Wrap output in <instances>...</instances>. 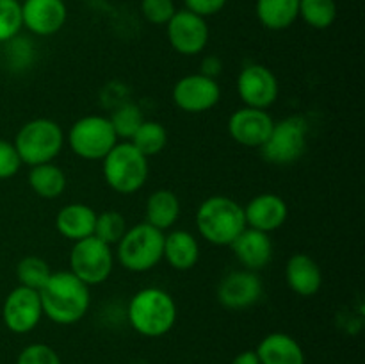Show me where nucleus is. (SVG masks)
Here are the masks:
<instances>
[{
    "label": "nucleus",
    "mask_w": 365,
    "mask_h": 364,
    "mask_svg": "<svg viewBox=\"0 0 365 364\" xmlns=\"http://www.w3.org/2000/svg\"><path fill=\"white\" fill-rule=\"evenodd\" d=\"M171 98L184 113L202 114L220 103L221 88L216 79L203 74H189L175 82Z\"/></svg>",
    "instance_id": "nucleus-10"
},
{
    "label": "nucleus",
    "mask_w": 365,
    "mask_h": 364,
    "mask_svg": "<svg viewBox=\"0 0 365 364\" xmlns=\"http://www.w3.org/2000/svg\"><path fill=\"white\" fill-rule=\"evenodd\" d=\"M141 13L152 25H166L177 13L173 0H141Z\"/></svg>",
    "instance_id": "nucleus-33"
},
{
    "label": "nucleus",
    "mask_w": 365,
    "mask_h": 364,
    "mask_svg": "<svg viewBox=\"0 0 365 364\" xmlns=\"http://www.w3.org/2000/svg\"><path fill=\"white\" fill-rule=\"evenodd\" d=\"M68 146L84 161H102L120 141L107 116L88 114L73 121L66 136Z\"/></svg>",
    "instance_id": "nucleus-7"
},
{
    "label": "nucleus",
    "mask_w": 365,
    "mask_h": 364,
    "mask_svg": "<svg viewBox=\"0 0 365 364\" xmlns=\"http://www.w3.org/2000/svg\"><path fill=\"white\" fill-rule=\"evenodd\" d=\"M7 49V63L14 68H27L32 61V45L27 41V38H16L9 39L4 43Z\"/></svg>",
    "instance_id": "nucleus-34"
},
{
    "label": "nucleus",
    "mask_w": 365,
    "mask_h": 364,
    "mask_svg": "<svg viewBox=\"0 0 365 364\" xmlns=\"http://www.w3.org/2000/svg\"><path fill=\"white\" fill-rule=\"evenodd\" d=\"M309 146V121L303 116H287L274 121L267 141L260 146L264 159L277 166L299 161Z\"/></svg>",
    "instance_id": "nucleus-8"
},
{
    "label": "nucleus",
    "mask_w": 365,
    "mask_h": 364,
    "mask_svg": "<svg viewBox=\"0 0 365 364\" xmlns=\"http://www.w3.org/2000/svg\"><path fill=\"white\" fill-rule=\"evenodd\" d=\"M299 18L317 31L331 27L337 20L335 0H299Z\"/></svg>",
    "instance_id": "nucleus-27"
},
{
    "label": "nucleus",
    "mask_w": 365,
    "mask_h": 364,
    "mask_svg": "<svg viewBox=\"0 0 365 364\" xmlns=\"http://www.w3.org/2000/svg\"><path fill=\"white\" fill-rule=\"evenodd\" d=\"M274 120L266 109L241 107L228 118V134L237 145L246 148H260L267 141Z\"/></svg>",
    "instance_id": "nucleus-15"
},
{
    "label": "nucleus",
    "mask_w": 365,
    "mask_h": 364,
    "mask_svg": "<svg viewBox=\"0 0 365 364\" xmlns=\"http://www.w3.org/2000/svg\"><path fill=\"white\" fill-rule=\"evenodd\" d=\"M16 364H63L52 346L45 343H31L18 353Z\"/></svg>",
    "instance_id": "nucleus-32"
},
{
    "label": "nucleus",
    "mask_w": 365,
    "mask_h": 364,
    "mask_svg": "<svg viewBox=\"0 0 365 364\" xmlns=\"http://www.w3.org/2000/svg\"><path fill=\"white\" fill-rule=\"evenodd\" d=\"M68 7L64 0H24L21 21L36 36H53L66 25Z\"/></svg>",
    "instance_id": "nucleus-16"
},
{
    "label": "nucleus",
    "mask_w": 365,
    "mask_h": 364,
    "mask_svg": "<svg viewBox=\"0 0 365 364\" xmlns=\"http://www.w3.org/2000/svg\"><path fill=\"white\" fill-rule=\"evenodd\" d=\"M21 159L11 141L0 138V181L14 177L21 168Z\"/></svg>",
    "instance_id": "nucleus-35"
},
{
    "label": "nucleus",
    "mask_w": 365,
    "mask_h": 364,
    "mask_svg": "<svg viewBox=\"0 0 365 364\" xmlns=\"http://www.w3.org/2000/svg\"><path fill=\"white\" fill-rule=\"evenodd\" d=\"M127 228L128 225L123 214L118 213V211L109 209L96 214V223H95V232H93V236L98 238L100 241L106 243V245L114 246L120 243V239L123 238Z\"/></svg>",
    "instance_id": "nucleus-30"
},
{
    "label": "nucleus",
    "mask_w": 365,
    "mask_h": 364,
    "mask_svg": "<svg viewBox=\"0 0 365 364\" xmlns=\"http://www.w3.org/2000/svg\"><path fill=\"white\" fill-rule=\"evenodd\" d=\"M185 9L198 14L202 18H209L223 11L227 6V0H184Z\"/></svg>",
    "instance_id": "nucleus-36"
},
{
    "label": "nucleus",
    "mask_w": 365,
    "mask_h": 364,
    "mask_svg": "<svg viewBox=\"0 0 365 364\" xmlns=\"http://www.w3.org/2000/svg\"><path fill=\"white\" fill-rule=\"evenodd\" d=\"M285 282L296 295L310 298L323 288V271L309 253H294L285 264Z\"/></svg>",
    "instance_id": "nucleus-19"
},
{
    "label": "nucleus",
    "mask_w": 365,
    "mask_h": 364,
    "mask_svg": "<svg viewBox=\"0 0 365 364\" xmlns=\"http://www.w3.org/2000/svg\"><path fill=\"white\" fill-rule=\"evenodd\" d=\"M287 216V202L277 193H260L245 206L246 227L266 232V234L284 227Z\"/></svg>",
    "instance_id": "nucleus-17"
},
{
    "label": "nucleus",
    "mask_w": 365,
    "mask_h": 364,
    "mask_svg": "<svg viewBox=\"0 0 365 364\" xmlns=\"http://www.w3.org/2000/svg\"><path fill=\"white\" fill-rule=\"evenodd\" d=\"M64 131L56 120L34 118L20 127L13 145L20 156L21 163L27 166L53 163L63 150Z\"/></svg>",
    "instance_id": "nucleus-5"
},
{
    "label": "nucleus",
    "mask_w": 365,
    "mask_h": 364,
    "mask_svg": "<svg viewBox=\"0 0 365 364\" xmlns=\"http://www.w3.org/2000/svg\"><path fill=\"white\" fill-rule=\"evenodd\" d=\"M130 143L150 159L155 157L166 148L168 145V131L160 121L145 120L141 127L135 131V134L130 138Z\"/></svg>",
    "instance_id": "nucleus-26"
},
{
    "label": "nucleus",
    "mask_w": 365,
    "mask_h": 364,
    "mask_svg": "<svg viewBox=\"0 0 365 364\" xmlns=\"http://www.w3.org/2000/svg\"><path fill=\"white\" fill-rule=\"evenodd\" d=\"M164 232L146 221L128 227L116 245L114 257L132 273H146L163 261Z\"/></svg>",
    "instance_id": "nucleus-6"
},
{
    "label": "nucleus",
    "mask_w": 365,
    "mask_h": 364,
    "mask_svg": "<svg viewBox=\"0 0 365 364\" xmlns=\"http://www.w3.org/2000/svg\"><path fill=\"white\" fill-rule=\"evenodd\" d=\"M232 364H260L255 350H245L232 359Z\"/></svg>",
    "instance_id": "nucleus-38"
},
{
    "label": "nucleus",
    "mask_w": 365,
    "mask_h": 364,
    "mask_svg": "<svg viewBox=\"0 0 365 364\" xmlns=\"http://www.w3.org/2000/svg\"><path fill=\"white\" fill-rule=\"evenodd\" d=\"M195 220L198 234L214 246H230L246 228L245 207L225 195H214L203 200Z\"/></svg>",
    "instance_id": "nucleus-3"
},
{
    "label": "nucleus",
    "mask_w": 365,
    "mask_h": 364,
    "mask_svg": "<svg viewBox=\"0 0 365 364\" xmlns=\"http://www.w3.org/2000/svg\"><path fill=\"white\" fill-rule=\"evenodd\" d=\"M96 214L98 213H95V209L88 203H68L61 207L56 216L57 232L73 243L89 238L95 232Z\"/></svg>",
    "instance_id": "nucleus-21"
},
{
    "label": "nucleus",
    "mask_w": 365,
    "mask_h": 364,
    "mask_svg": "<svg viewBox=\"0 0 365 364\" xmlns=\"http://www.w3.org/2000/svg\"><path fill=\"white\" fill-rule=\"evenodd\" d=\"M221 68H223V64H221V61L217 59V57H207V59L203 61L202 71H200V74L207 75V77L216 79L217 75H220Z\"/></svg>",
    "instance_id": "nucleus-37"
},
{
    "label": "nucleus",
    "mask_w": 365,
    "mask_h": 364,
    "mask_svg": "<svg viewBox=\"0 0 365 364\" xmlns=\"http://www.w3.org/2000/svg\"><path fill=\"white\" fill-rule=\"evenodd\" d=\"M163 259L177 271H189L200 261V243L192 232L177 228L164 234Z\"/></svg>",
    "instance_id": "nucleus-22"
},
{
    "label": "nucleus",
    "mask_w": 365,
    "mask_h": 364,
    "mask_svg": "<svg viewBox=\"0 0 365 364\" xmlns=\"http://www.w3.org/2000/svg\"><path fill=\"white\" fill-rule=\"evenodd\" d=\"M102 173L113 191L134 195L148 181V157L143 156L130 141H118L102 159Z\"/></svg>",
    "instance_id": "nucleus-4"
},
{
    "label": "nucleus",
    "mask_w": 365,
    "mask_h": 364,
    "mask_svg": "<svg viewBox=\"0 0 365 364\" xmlns=\"http://www.w3.org/2000/svg\"><path fill=\"white\" fill-rule=\"evenodd\" d=\"M235 259L245 270L262 271L273 261V241L266 232L246 227L230 245Z\"/></svg>",
    "instance_id": "nucleus-18"
},
{
    "label": "nucleus",
    "mask_w": 365,
    "mask_h": 364,
    "mask_svg": "<svg viewBox=\"0 0 365 364\" xmlns=\"http://www.w3.org/2000/svg\"><path fill=\"white\" fill-rule=\"evenodd\" d=\"M217 302L228 310H245L257 305L264 295V284L259 273L241 268L228 271L217 284Z\"/></svg>",
    "instance_id": "nucleus-14"
},
{
    "label": "nucleus",
    "mask_w": 365,
    "mask_h": 364,
    "mask_svg": "<svg viewBox=\"0 0 365 364\" xmlns=\"http://www.w3.org/2000/svg\"><path fill=\"white\" fill-rule=\"evenodd\" d=\"M110 123H113L114 132H116L118 139L123 141H130L132 136L135 134L141 123L145 121L143 111L138 103H121L120 107L114 109V113L109 116Z\"/></svg>",
    "instance_id": "nucleus-29"
},
{
    "label": "nucleus",
    "mask_w": 365,
    "mask_h": 364,
    "mask_svg": "<svg viewBox=\"0 0 365 364\" xmlns=\"http://www.w3.org/2000/svg\"><path fill=\"white\" fill-rule=\"evenodd\" d=\"M43 316L57 325H73L88 314L91 305L89 285L75 277L70 270L52 271L39 289Z\"/></svg>",
    "instance_id": "nucleus-1"
},
{
    "label": "nucleus",
    "mask_w": 365,
    "mask_h": 364,
    "mask_svg": "<svg viewBox=\"0 0 365 364\" xmlns=\"http://www.w3.org/2000/svg\"><path fill=\"white\" fill-rule=\"evenodd\" d=\"M177 302L163 288H143L127 305L128 325L145 338H163L177 323Z\"/></svg>",
    "instance_id": "nucleus-2"
},
{
    "label": "nucleus",
    "mask_w": 365,
    "mask_h": 364,
    "mask_svg": "<svg viewBox=\"0 0 365 364\" xmlns=\"http://www.w3.org/2000/svg\"><path fill=\"white\" fill-rule=\"evenodd\" d=\"M113 246L106 245L95 236L75 241L70 252V271L84 284L100 285L113 275L114 270Z\"/></svg>",
    "instance_id": "nucleus-9"
},
{
    "label": "nucleus",
    "mask_w": 365,
    "mask_h": 364,
    "mask_svg": "<svg viewBox=\"0 0 365 364\" xmlns=\"http://www.w3.org/2000/svg\"><path fill=\"white\" fill-rule=\"evenodd\" d=\"M280 84L273 71L259 63L242 68L237 75V95L246 107L269 109L278 98Z\"/></svg>",
    "instance_id": "nucleus-13"
},
{
    "label": "nucleus",
    "mask_w": 365,
    "mask_h": 364,
    "mask_svg": "<svg viewBox=\"0 0 365 364\" xmlns=\"http://www.w3.org/2000/svg\"><path fill=\"white\" fill-rule=\"evenodd\" d=\"M260 364H305L302 345L285 332H271L264 335L255 348Z\"/></svg>",
    "instance_id": "nucleus-20"
},
{
    "label": "nucleus",
    "mask_w": 365,
    "mask_h": 364,
    "mask_svg": "<svg viewBox=\"0 0 365 364\" xmlns=\"http://www.w3.org/2000/svg\"><path fill=\"white\" fill-rule=\"evenodd\" d=\"M43 320V307L36 289L16 285L2 303V321L13 334H29Z\"/></svg>",
    "instance_id": "nucleus-11"
},
{
    "label": "nucleus",
    "mask_w": 365,
    "mask_h": 364,
    "mask_svg": "<svg viewBox=\"0 0 365 364\" xmlns=\"http://www.w3.org/2000/svg\"><path fill=\"white\" fill-rule=\"evenodd\" d=\"M24 29L20 0H0V45L20 36Z\"/></svg>",
    "instance_id": "nucleus-31"
},
{
    "label": "nucleus",
    "mask_w": 365,
    "mask_h": 364,
    "mask_svg": "<svg viewBox=\"0 0 365 364\" xmlns=\"http://www.w3.org/2000/svg\"><path fill=\"white\" fill-rule=\"evenodd\" d=\"M29 186L38 196L45 200H56L66 191V173L57 164L45 163L31 166L29 170Z\"/></svg>",
    "instance_id": "nucleus-25"
},
{
    "label": "nucleus",
    "mask_w": 365,
    "mask_h": 364,
    "mask_svg": "<svg viewBox=\"0 0 365 364\" xmlns=\"http://www.w3.org/2000/svg\"><path fill=\"white\" fill-rule=\"evenodd\" d=\"M182 213L180 198L171 189H157L146 198V223L166 232L178 221Z\"/></svg>",
    "instance_id": "nucleus-23"
},
{
    "label": "nucleus",
    "mask_w": 365,
    "mask_h": 364,
    "mask_svg": "<svg viewBox=\"0 0 365 364\" xmlns=\"http://www.w3.org/2000/svg\"><path fill=\"white\" fill-rule=\"evenodd\" d=\"M168 41L171 49L180 56H198L209 43V25L205 18L191 13L187 9L177 11L166 24Z\"/></svg>",
    "instance_id": "nucleus-12"
},
{
    "label": "nucleus",
    "mask_w": 365,
    "mask_h": 364,
    "mask_svg": "<svg viewBox=\"0 0 365 364\" xmlns=\"http://www.w3.org/2000/svg\"><path fill=\"white\" fill-rule=\"evenodd\" d=\"M260 25L269 31H285L299 18V0H257Z\"/></svg>",
    "instance_id": "nucleus-24"
},
{
    "label": "nucleus",
    "mask_w": 365,
    "mask_h": 364,
    "mask_svg": "<svg viewBox=\"0 0 365 364\" xmlns=\"http://www.w3.org/2000/svg\"><path fill=\"white\" fill-rule=\"evenodd\" d=\"M50 275H52V268L45 259L38 256H27L16 264L18 285H25V288L36 289V291L45 285Z\"/></svg>",
    "instance_id": "nucleus-28"
}]
</instances>
